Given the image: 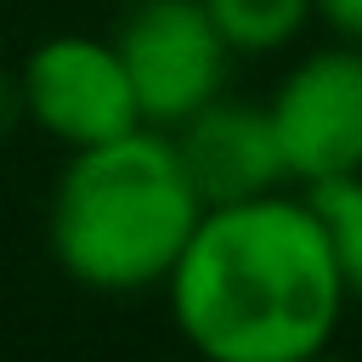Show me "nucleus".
<instances>
[{
	"label": "nucleus",
	"instance_id": "1",
	"mask_svg": "<svg viewBox=\"0 0 362 362\" xmlns=\"http://www.w3.org/2000/svg\"><path fill=\"white\" fill-rule=\"evenodd\" d=\"M164 294L204 362H305L351 300L322 215L288 192L204 209Z\"/></svg>",
	"mask_w": 362,
	"mask_h": 362
},
{
	"label": "nucleus",
	"instance_id": "2",
	"mask_svg": "<svg viewBox=\"0 0 362 362\" xmlns=\"http://www.w3.org/2000/svg\"><path fill=\"white\" fill-rule=\"evenodd\" d=\"M204 198L170 141V130H124L113 141L68 153L45 209L51 260L96 294L164 288Z\"/></svg>",
	"mask_w": 362,
	"mask_h": 362
},
{
	"label": "nucleus",
	"instance_id": "3",
	"mask_svg": "<svg viewBox=\"0 0 362 362\" xmlns=\"http://www.w3.org/2000/svg\"><path fill=\"white\" fill-rule=\"evenodd\" d=\"M113 45L124 57L141 124L153 130H175L181 119H192L204 102L226 90L232 45L221 40L204 0H136Z\"/></svg>",
	"mask_w": 362,
	"mask_h": 362
},
{
	"label": "nucleus",
	"instance_id": "4",
	"mask_svg": "<svg viewBox=\"0 0 362 362\" xmlns=\"http://www.w3.org/2000/svg\"><path fill=\"white\" fill-rule=\"evenodd\" d=\"M23 107L28 124L62 141L68 153L141 130V107L124 74V57L102 34H45L23 68Z\"/></svg>",
	"mask_w": 362,
	"mask_h": 362
},
{
	"label": "nucleus",
	"instance_id": "5",
	"mask_svg": "<svg viewBox=\"0 0 362 362\" xmlns=\"http://www.w3.org/2000/svg\"><path fill=\"white\" fill-rule=\"evenodd\" d=\"M288 181L317 187L362 170V45L305 51L266 102Z\"/></svg>",
	"mask_w": 362,
	"mask_h": 362
},
{
	"label": "nucleus",
	"instance_id": "6",
	"mask_svg": "<svg viewBox=\"0 0 362 362\" xmlns=\"http://www.w3.org/2000/svg\"><path fill=\"white\" fill-rule=\"evenodd\" d=\"M170 141H175V153H181L204 209L266 198V192L288 187V164H283L272 113L255 107V102H238L226 90L215 102H204L192 119H181L170 130Z\"/></svg>",
	"mask_w": 362,
	"mask_h": 362
},
{
	"label": "nucleus",
	"instance_id": "7",
	"mask_svg": "<svg viewBox=\"0 0 362 362\" xmlns=\"http://www.w3.org/2000/svg\"><path fill=\"white\" fill-rule=\"evenodd\" d=\"M232 57H272L305 34L317 17V0H204Z\"/></svg>",
	"mask_w": 362,
	"mask_h": 362
},
{
	"label": "nucleus",
	"instance_id": "8",
	"mask_svg": "<svg viewBox=\"0 0 362 362\" xmlns=\"http://www.w3.org/2000/svg\"><path fill=\"white\" fill-rule=\"evenodd\" d=\"M305 198L322 215V232L334 243L345 294L362 300V170L356 175H339V181H317V187H305Z\"/></svg>",
	"mask_w": 362,
	"mask_h": 362
},
{
	"label": "nucleus",
	"instance_id": "9",
	"mask_svg": "<svg viewBox=\"0 0 362 362\" xmlns=\"http://www.w3.org/2000/svg\"><path fill=\"white\" fill-rule=\"evenodd\" d=\"M317 17L328 23V34H334V40L362 45V0H317Z\"/></svg>",
	"mask_w": 362,
	"mask_h": 362
},
{
	"label": "nucleus",
	"instance_id": "10",
	"mask_svg": "<svg viewBox=\"0 0 362 362\" xmlns=\"http://www.w3.org/2000/svg\"><path fill=\"white\" fill-rule=\"evenodd\" d=\"M23 119H28V107H23V79H17L11 68H0V141H6Z\"/></svg>",
	"mask_w": 362,
	"mask_h": 362
},
{
	"label": "nucleus",
	"instance_id": "11",
	"mask_svg": "<svg viewBox=\"0 0 362 362\" xmlns=\"http://www.w3.org/2000/svg\"><path fill=\"white\" fill-rule=\"evenodd\" d=\"M305 362H351V356H339V351L328 345V351H317V356H305Z\"/></svg>",
	"mask_w": 362,
	"mask_h": 362
}]
</instances>
